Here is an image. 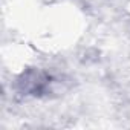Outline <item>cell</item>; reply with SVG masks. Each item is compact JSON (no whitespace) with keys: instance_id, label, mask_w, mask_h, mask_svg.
Instances as JSON below:
<instances>
[{"instance_id":"1","label":"cell","mask_w":130,"mask_h":130,"mask_svg":"<svg viewBox=\"0 0 130 130\" xmlns=\"http://www.w3.org/2000/svg\"><path fill=\"white\" fill-rule=\"evenodd\" d=\"M22 86V90L25 93L29 95H43L47 93L52 81L51 77L44 72H38V71H31L26 75H23V78L19 81Z\"/></svg>"}]
</instances>
